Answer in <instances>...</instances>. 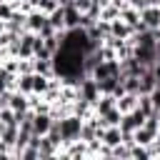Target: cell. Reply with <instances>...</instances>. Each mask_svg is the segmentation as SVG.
<instances>
[{
  "label": "cell",
  "instance_id": "1",
  "mask_svg": "<svg viewBox=\"0 0 160 160\" xmlns=\"http://www.w3.org/2000/svg\"><path fill=\"white\" fill-rule=\"evenodd\" d=\"M58 122H60V135H62V145H65V142H72V140H80V128H82V120H80V118H78L75 112H70V115L60 118Z\"/></svg>",
  "mask_w": 160,
  "mask_h": 160
},
{
  "label": "cell",
  "instance_id": "2",
  "mask_svg": "<svg viewBox=\"0 0 160 160\" xmlns=\"http://www.w3.org/2000/svg\"><path fill=\"white\" fill-rule=\"evenodd\" d=\"M95 80H102V78H112V75H120V60H100L92 72H90Z\"/></svg>",
  "mask_w": 160,
  "mask_h": 160
},
{
  "label": "cell",
  "instance_id": "3",
  "mask_svg": "<svg viewBox=\"0 0 160 160\" xmlns=\"http://www.w3.org/2000/svg\"><path fill=\"white\" fill-rule=\"evenodd\" d=\"M142 122H145V115L135 108V110H130V112H122V118H120V130H122V132H132V130H138Z\"/></svg>",
  "mask_w": 160,
  "mask_h": 160
},
{
  "label": "cell",
  "instance_id": "4",
  "mask_svg": "<svg viewBox=\"0 0 160 160\" xmlns=\"http://www.w3.org/2000/svg\"><path fill=\"white\" fill-rule=\"evenodd\" d=\"M45 22H48V15H45V12H40L38 8H35V10H30V12L25 15V30H30V32H35V35L42 30V25H45Z\"/></svg>",
  "mask_w": 160,
  "mask_h": 160
},
{
  "label": "cell",
  "instance_id": "5",
  "mask_svg": "<svg viewBox=\"0 0 160 160\" xmlns=\"http://www.w3.org/2000/svg\"><path fill=\"white\" fill-rule=\"evenodd\" d=\"M140 20L148 30H155L160 28V5H150V8H142L140 10Z\"/></svg>",
  "mask_w": 160,
  "mask_h": 160
},
{
  "label": "cell",
  "instance_id": "6",
  "mask_svg": "<svg viewBox=\"0 0 160 160\" xmlns=\"http://www.w3.org/2000/svg\"><path fill=\"white\" fill-rule=\"evenodd\" d=\"M52 125V118L50 112H35L32 115V135H45Z\"/></svg>",
  "mask_w": 160,
  "mask_h": 160
},
{
  "label": "cell",
  "instance_id": "7",
  "mask_svg": "<svg viewBox=\"0 0 160 160\" xmlns=\"http://www.w3.org/2000/svg\"><path fill=\"white\" fill-rule=\"evenodd\" d=\"M62 15H65V30H68V28H80V15H82V12L72 5V0L62 5Z\"/></svg>",
  "mask_w": 160,
  "mask_h": 160
},
{
  "label": "cell",
  "instance_id": "8",
  "mask_svg": "<svg viewBox=\"0 0 160 160\" xmlns=\"http://www.w3.org/2000/svg\"><path fill=\"white\" fill-rule=\"evenodd\" d=\"M110 35L118 38V40H128L132 35V28L128 22H122L120 18H115V20H110Z\"/></svg>",
  "mask_w": 160,
  "mask_h": 160
},
{
  "label": "cell",
  "instance_id": "9",
  "mask_svg": "<svg viewBox=\"0 0 160 160\" xmlns=\"http://www.w3.org/2000/svg\"><path fill=\"white\" fill-rule=\"evenodd\" d=\"M115 108L120 112H130L138 108V92H122L120 98H115Z\"/></svg>",
  "mask_w": 160,
  "mask_h": 160
},
{
  "label": "cell",
  "instance_id": "10",
  "mask_svg": "<svg viewBox=\"0 0 160 160\" xmlns=\"http://www.w3.org/2000/svg\"><path fill=\"white\" fill-rule=\"evenodd\" d=\"M100 142H105V145H118V142H122V130H120V125H110V128H102V135H100Z\"/></svg>",
  "mask_w": 160,
  "mask_h": 160
},
{
  "label": "cell",
  "instance_id": "11",
  "mask_svg": "<svg viewBox=\"0 0 160 160\" xmlns=\"http://www.w3.org/2000/svg\"><path fill=\"white\" fill-rule=\"evenodd\" d=\"M5 30L15 32V35H22V32H25V12L15 10V12H12V18H10V20H5Z\"/></svg>",
  "mask_w": 160,
  "mask_h": 160
},
{
  "label": "cell",
  "instance_id": "12",
  "mask_svg": "<svg viewBox=\"0 0 160 160\" xmlns=\"http://www.w3.org/2000/svg\"><path fill=\"white\" fill-rule=\"evenodd\" d=\"M110 108H115V95H110V92H100V98L92 102V112L95 115H102Z\"/></svg>",
  "mask_w": 160,
  "mask_h": 160
},
{
  "label": "cell",
  "instance_id": "13",
  "mask_svg": "<svg viewBox=\"0 0 160 160\" xmlns=\"http://www.w3.org/2000/svg\"><path fill=\"white\" fill-rule=\"evenodd\" d=\"M120 20H122V22H128V25L132 28V32H135V28L140 25V10H138V8H132V5H128V8H122V10H120Z\"/></svg>",
  "mask_w": 160,
  "mask_h": 160
},
{
  "label": "cell",
  "instance_id": "14",
  "mask_svg": "<svg viewBox=\"0 0 160 160\" xmlns=\"http://www.w3.org/2000/svg\"><path fill=\"white\" fill-rule=\"evenodd\" d=\"M10 108H12L15 112L28 110V108H30V95H25V92H20V90H12V95H10Z\"/></svg>",
  "mask_w": 160,
  "mask_h": 160
},
{
  "label": "cell",
  "instance_id": "15",
  "mask_svg": "<svg viewBox=\"0 0 160 160\" xmlns=\"http://www.w3.org/2000/svg\"><path fill=\"white\" fill-rule=\"evenodd\" d=\"M98 118V122L102 125V128H110V125H120V118H122V112L118 110V108H110L108 112H102V115H95Z\"/></svg>",
  "mask_w": 160,
  "mask_h": 160
},
{
  "label": "cell",
  "instance_id": "16",
  "mask_svg": "<svg viewBox=\"0 0 160 160\" xmlns=\"http://www.w3.org/2000/svg\"><path fill=\"white\" fill-rule=\"evenodd\" d=\"M48 22H50V28H52V30H58V32H62V30H65V15H62V5H60V8H55V10L48 15Z\"/></svg>",
  "mask_w": 160,
  "mask_h": 160
},
{
  "label": "cell",
  "instance_id": "17",
  "mask_svg": "<svg viewBox=\"0 0 160 160\" xmlns=\"http://www.w3.org/2000/svg\"><path fill=\"white\" fill-rule=\"evenodd\" d=\"M155 135H158V132H152V130L145 128V125H140L138 130H132V138H135V142H140V145H150V142L155 140Z\"/></svg>",
  "mask_w": 160,
  "mask_h": 160
},
{
  "label": "cell",
  "instance_id": "18",
  "mask_svg": "<svg viewBox=\"0 0 160 160\" xmlns=\"http://www.w3.org/2000/svg\"><path fill=\"white\" fill-rule=\"evenodd\" d=\"M72 112L80 118V120H85V118H90L92 115V105L88 102V100H82V98H78L75 102H72Z\"/></svg>",
  "mask_w": 160,
  "mask_h": 160
},
{
  "label": "cell",
  "instance_id": "19",
  "mask_svg": "<svg viewBox=\"0 0 160 160\" xmlns=\"http://www.w3.org/2000/svg\"><path fill=\"white\" fill-rule=\"evenodd\" d=\"M110 160H130V145L128 142H118L110 148Z\"/></svg>",
  "mask_w": 160,
  "mask_h": 160
},
{
  "label": "cell",
  "instance_id": "20",
  "mask_svg": "<svg viewBox=\"0 0 160 160\" xmlns=\"http://www.w3.org/2000/svg\"><path fill=\"white\" fill-rule=\"evenodd\" d=\"M15 90L30 95V92H32V72H28V75H18V80H15Z\"/></svg>",
  "mask_w": 160,
  "mask_h": 160
},
{
  "label": "cell",
  "instance_id": "21",
  "mask_svg": "<svg viewBox=\"0 0 160 160\" xmlns=\"http://www.w3.org/2000/svg\"><path fill=\"white\" fill-rule=\"evenodd\" d=\"M48 85H50V78H48V75H40V72H32V92H38V95H42V92L48 90Z\"/></svg>",
  "mask_w": 160,
  "mask_h": 160
},
{
  "label": "cell",
  "instance_id": "22",
  "mask_svg": "<svg viewBox=\"0 0 160 160\" xmlns=\"http://www.w3.org/2000/svg\"><path fill=\"white\" fill-rule=\"evenodd\" d=\"M145 158H150V150H148V145L132 142V145H130V160H145Z\"/></svg>",
  "mask_w": 160,
  "mask_h": 160
},
{
  "label": "cell",
  "instance_id": "23",
  "mask_svg": "<svg viewBox=\"0 0 160 160\" xmlns=\"http://www.w3.org/2000/svg\"><path fill=\"white\" fill-rule=\"evenodd\" d=\"M115 18H120V10H118L112 2H108V5L100 8V20H108V22H110V20H115Z\"/></svg>",
  "mask_w": 160,
  "mask_h": 160
},
{
  "label": "cell",
  "instance_id": "24",
  "mask_svg": "<svg viewBox=\"0 0 160 160\" xmlns=\"http://www.w3.org/2000/svg\"><path fill=\"white\" fill-rule=\"evenodd\" d=\"M32 62H35V72L48 75V78L55 75V72H52V60H35V58H32Z\"/></svg>",
  "mask_w": 160,
  "mask_h": 160
},
{
  "label": "cell",
  "instance_id": "25",
  "mask_svg": "<svg viewBox=\"0 0 160 160\" xmlns=\"http://www.w3.org/2000/svg\"><path fill=\"white\" fill-rule=\"evenodd\" d=\"M42 45H45L50 52H55V50L60 48V32H50V35H45V38H42Z\"/></svg>",
  "mask_w": 160,
  "mask_h": 160
},
{
  "label": "cell",
  "instance_id": "26",
  "mask_svg": "<svg viewBox=\"0 0 160 160\" xmlns=\"http://www.w3.org/2000/svg\"><path fill=\"white\" fill-rule=\"evenodd\" d=\"M35 8H38L40 12H45V15H50L55 8H60V2H58V0H35Z\"/></svg>",
  "mask_w": 160,
  "mask_h": 160
},
{
  "label": "cell",
  "instance_id": "27",
  "mask_svg": "<svg viewBox=\"0 0 160 160\" xmlns=\"http://www.w3.org/2000/svg\"><path fill=\"white\" fill-rule=\"evenodd\" d=\"M15 10H18V8H15L12 0H2V2H0V20H10Z\"/></svg>",
  "mask_w": 160,
  "mask_h": 160
},
{
  "label": "cell",
  "instance_id": "28",
  "mask_svg": "<svg viewBox=\"0 0 160 160\" xmlns=\"http://www.w3.org/2000/svg\"><path fill=\"white\" fill-rule=\"evenodd\" d=\"M0 125H18L12 108H0Z\"/></svg>",
  "mask_w": 160,
  "mask_h": 160
},
{
  "label": "cell",
  "instance_id": "29",
  "mask_svg": "<svg viewBox=\"0 0 160 160\" xmlns=\"http://www.w3.org/2000/svg\"><path fill=\"white\" fill-rule=\"evenodd\" d=\"M72 5H75L80 12H88V10H90V5H92V0H72Z\"/></svg>",
  "mask_w": 160,
  "mask_h": 160
},
{
  "label": "cell",
  "instance_id": "30",
  "mask_svg": "<svg viewBox=\"0 0 160 160\" xmlns=\"http://www.w3.org/2000/svg\"><path fill=\"white\" fill-rule=\"evenodd\" d=\"M150 72H152V78H155V82L160 85V62H152V65H150Z\"/></svg>",
  "mask_w": 160,
  "mask_h": 160
},
{
  "label": "cell",
  "instance_id": "31",
  "mask_svg": "<svg viewBox=\"0 0 160 160\" xmlns=\"http://www.w3.org/2000/svg\"><path fill=\"white\" fill-rule=\"evenodd\" d=\"M5 58H8V48H2V45H0V62H2Z\"/></svg>",
  "mask_w": 160,
  "mask_h": 160
},
{
  "label": "cell",
  "instance_id": "32",
  "mask_svg": "<svg viewBox=\"0 0 160 160\" xmlns=\"http://www.w3.org/2000/svg\"><path fill=\"white\" fill-rule=\"evenodd\" d=\"M5 32V20H0V35Z\"/></svg>",
  "mask_w": 160,
  "mask_h": 160
},
{
  "label": "cell",
  "instance_id": "33",
  "mask_svg": "<svg viewBox=\"0 0 160 160\" xmlns=\"http://www.w3.org/2000/svg\"><path fill=\"white\" fill-rule=\"evenodd\" d=\"M58 2H60V5H65V2H70V0H58Z\"/></svg>",
  "mask_w": 160,
  "mask_h": 160
},
{
  "label": "cell",
  "instance_id": "34",
  "mask_svg": "<svg viewBox=\"0 0 160 160\" xmlns=\"http://www.w3.org/2000/svg\"><path fill=\"white\" fill-rule=\"evenodd\" d=\"M0 130H2V125H0Z\"/></svg>",
  "mask_w": 160,
  "mask_h": 160
}]
</instances>
